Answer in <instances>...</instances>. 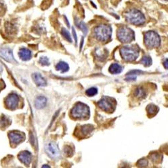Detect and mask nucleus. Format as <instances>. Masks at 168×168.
Wrapping results in <instances>:
<instances>
[{
  "instance_id": "c85d7f7f",
  "label": "nucleus",
  "mask_w": 168,
  "mask_h": 168,
  "mask_svg": "<svg viewBox=\"0 0 168 168\" xmlns=\"http://www.w3.org/2000/svg\"><path fill=\"white\" fill-rule=\"evenodd\" d=\"M64 152H65L66 155H72V153H73V151H72L71 147H69V146H66L65 147V149H64Z\"/></svg>"
},
{
  "instance_id": "f8f14e48",
  "label": "nucleus",
  "mask_w": 168,
  "mask_h": 168,
  "mask_svg": "<svg viewBox=\"0 0 168 168\" xmlns=\"http://www.w3.org/2000/svg\"><path fill=\"white\" fill-rule=\"evenodd\" d=\"M18 158L20 161L25 165H29L32 160V155L29 151H24L19 154Z\"/></svg>"
},
{
  "instance_id": "c756f323",
  "label": "nucleus",
  "mask_w": 168,
  "mask_h": 168,
  "mask_svg": "<svg viewBox=\"0 0 168 168\" xmlns=\"http://www.w3.org/2000/svg\"><path fill=\"white\" fill-rule=\"evenodd\" d=\"M150 157H151V159H153V161H157L158 159H159V155L157 153H154L153 154H152V155L150 156Z\"/></svg>"
},
{
  "instance_id": "4be33fe9",
  "label": "nucleus",
  "mask_w": 168,
  "mask_h": 168,
  "mask_svg": "<svg viewBox=\"0 0 168 168\" xmlns=\"http://www.w3.org/2000/svg\"><path fill=\"white\" fill-rule=\"evenodd\" d=\"M77 26H79V28L83 31V33L85 34V35H86L87 33V31H88V28H87V25L85 24V22H83L82 21L79 22L77 24Z\"/></svg>"
},
{
  "instance_id": "aec40b11",
  "label": "nucleus",
  "mask_w": 168,
  "mask_h": 168,
  "mask_svg": "<svg viewBox=\"0 0 168 168\" xmlns=\"http://www.w3.org/2000/svg\"><path fill=\"white\" fill-rule=\"evenodd\" d=\"M93 131V127L91 125H84L81 127V133L84 135H89Z\"/></svg>"
},
{
  "instance_id": "2eb2a0df",
  "label": "nucleus",
  "mask_w": 168,
  "mask_h": 168,
  "mask_svg": "<svg viewBox=\"0 0 168 168\" xmlns=\"http://www.w3.org/2000/svg\"><path fill=\"white\" fill-rule=\"evenodd\" d=\"M47 100L44 96L38 97L35 100V106L38 109H41L47 104Z\"/></svg>"
},
{
  "instance_id": "72a5a7b5",
  "label": "nucleus",
  "mask_w": 168,
  "mask_h": 168,
  "mask_svg": "<svg viewBox=\"0 0 168 168\" xmlns=\"http://www.w3.org/2000/svg\"><path fill=\"white\" fill-rule=\"evenodd\" d=\"M2 71V65H1V64L0 63V71Z\"/></svg>"
},
{
  "instance_id": "f03ea898",
  "label": "nucleus",
  "mask_w": 168,
  "mask_h": 168,
  "mask_svg": "<svg viewBox=\"0 0 168 168\" xmlns=\"http://www.w3.org/2000/svg\"><path fill=\"white\" fill-rule=\"evenodd\" d=\"M112 33V30L110 26L101 24L95 27L93 30V36L98 41L106 42L111 38Z\"/></svg>"
},
{
  "instance_id": "1a4fd4ad",
  "label": "nucleus",
  "mask_w": 168,
  "mask_h": 168,
  "mask_svg": "<svg viewBox=\"0 0 168 168\" xmlns=\"http://www.w3.org/2000/svg\"><path fill=\"white\" fill-rule=\"evenodd\" d=\"M19 100L18 96L15 93H12L5 99V104L9 109L14 110L18 105Z\"/></svg>"
},
{
  "instance_id": "20e7f679",
  "label": "nucleus",
  "mask_w": 168,
  "mask_h": 168,
  "mask_svg": "<svg viewBox=\"0 0 168 168\" xmlns=\"http://www.w3.org/2000/svg\"><path fill=\"white\" fill-rule=\"evenodd\" d=\"M117 37L121 43H130L135 39V33L129 27L123 26L118 29Z\"/></svg>"
},
{
  "instance_id": "f704fd0d",
  "label": "nucleus",
  "mask_w": 168,
  "mask_h": 168,
  "mask_svg": "<svg viewBox=\"0 0 168 168\" xmlns=\"http://www.w3.org/2000/svg\"><path fill=\"white\" fill-rule=\"evenodd\" d=\"M163 1H168V0H163Z\"/></svg>"
},
{
  "instance_id": "a211bd4d",
  "label": "nucleus",
  "mask_w": 168,
  "mask_h": 168,
  "mask_svg": "<svg viewBox=\"0 0 168 168\" xmlns=\"http://www.w3.org/2000/svg\"><path fill=\"white\" fill-rule=\"evenodd\" d=\"M69 67L67 63L65 62H59L56 66V69L57 71H61L62 73H65L69 71Z\"/></svg>"
},
{
  "instance_id": "473e14b6",
  "label": "nucleus",
  "mask_w": 168,
  "mask_h": 168,
  "mask_svg": "<svg viewBox=\"0 0 168 168\" xmlns=\"http://www.w3.org/2000/svg\"><path fill=\"white\" fill-rule=\"evenodd\" d=\"M72 31H73V36H74V39L75 40V43H77V35H76L75 32V30H74L73 28H72Z\"/></svg>"
},
{
  "instance_id": "b1692460",
  "label": "nucleus",
  "mask_w": 168,
  "mask_h": 168,
  "mask_svg": "<svg viewBox=\"0 0 168 168\" xmlns=\"http://www.w3.org/2000/svg\"><path fill=\"white\" fill-rule=\"evenodd\" d=\"M61 33H62V35H63V37L65 38L66 40H67L68 41L70 42V43H71L72 39H71V35H70V33H69V31L65 29V28H63V29H62Z\"/></svg>"
},
{
  "instance_id": "6e6552de",
  "label": "nucleus",
  "mask_w": 168,
  "mask_h": 168,
  "mask_svg": "<svg viewBox=\"0 0 168 168\" xmlns=\"http://www.w3.org/2000/svg\"><path fill=\"white\" fill-rule=\"evenodd\" d=\"M45 151L52 158H56L59 157L60 155V151L58 145L53 142H50V143L46 144Z\"/></svg>"
},
{
  "instance_id": "5701e85b",
  "label": "nucleus",
  "mask_w": 168,
  "mask_h": 168,
  "mask_svg": "<svg viewBox=\"0 0 168 168\" xmlns=\"http://www.w3.org/2000/svg\"><path fill=\"white\" fill-rule=\"evenodd\" d=\"M85 93L87 96H94L98 93V89L96 87H90V88L87 89Z\"/></svg>"
},
{
  "instance_id": "423d86ee",
  "label": "nucleus",
  "mask_w": 168,
  "mask_h": 168,
  "mask_svg": "<svg viewBox=\"0 0 168 168\" xmlns=\"http://www.w3.org/2000/svg\"><path fill=\"white\" fill-rule=\"evenodd\" d=\"M120 53L124 60L127 61H134L139 55V49L132 47H123L120 49Z\"/></svg>"
},
{
  "instance_id": "ddd939ff",
  "label": "nucleus",
  "mask_w": 168,
  "mask_h": 168,
  "mask_svg": "<svg viewBox=\"0 0 168 168\" xmlns=\"http://www.w3.org/2000/svg\"><path fill=\"white\" fill-rule=\"evenodd\" d=\"M33 79L35 83L37 84L38 86H45L47 85V81L45 79L43 76H42L40 73H34L33 75Z\"/></svg>"
},
{
  "instance_id": "6ab92c4d",
  "label": "nucleus",
  "mask_w": 168,
  "mask_h": 168,
  "mask_svg": "<svg viewBox=\"0 0 168 168\" xmlns=\"http://www.w3.org/2000/svg\"><path fill=\"white\" fill-rule=\"evenodd\" d=\"M158 110H159V108L153 104H149L147 108V113L150 117H153V116L155 115Z\"/></svg>"
},
{
  "instance_id": "f257e3e1",
  "label": "nucleus",
  "mask_w": 168,
  "mask_h": 168,
  "mask_svg": "<svg viewBox=\"0 0 168 168\" xmlns=\"http://www.w3.org/2000/svg\"><path fill=\"white\" fill-rule=\"evenodd\" d=\"M126 20L132 24L140 26L145 22V17L141 11L137 9H131L125 14Z\"/></svg>"
},
{
  "instance_id": "7c9ffc66",
  "label": "nucleus",
  "mask_w": 168,
  "mask_h": 168,
  "mask_svg": "<svg viewBox=\"0 0 168 168\" xmlns=\"http://www.w3.org/2000/svg\"><path fill=\"white\" fill-rule=\"evenodd\" d=\"M5 87V85L4 82H3L2 80H0V91L4 88Z\"/></svg>"
},
{
  "instance_id": "4468645a",
  "label": "nucleus",
  "mask_w": 168,
  "mask_h": 168,
  "mask_svg": "<svg viewBox=\"0 0 168 168\" xmlns=\"http://www.w3.org/2000/svg\"><path fill=\"white\" fill-rule=\"evenodd\" d=\"M18 55L20 59H22L23 61H28V60L30 59L32 57L31 51L28 49H25V48H22L20 50Z\"/></svg>"
},
{
  "instance_id": "f3484780",
  "label": "nucleus",
  "mask_w": 168,
  "mask_h": 168,
  "mask_svg": "<svg viewBox=\"0 0 168 168\" xmlns=\"http://www.w3.org/2000/svg\"><path fill=\"white\" fill-rule=\"evenodd\" d=\"M134 95L138 99H143L146 96V91L142 87H138L135 89Z\"/></svg>"
},
{
  "instance_id": "412c9836",
  "label": "nucleus",
  "mask_w": 168,
  "mask_h": 168,
  "mask_svg": "<svg viewBox=\"0 0 168 168\" xmlns=\"http://www.w3.org/2000/svg\"><path fill=\"white\" fill-rule=\"evenodd\" d=\"M140 62H141V63L143 64L144 66H145V67H149V66L151 65L152 59L149 56L145 55L142 58V59Z\"/></svg>"
},
{
  "instance_id": "bb28decb",
  "label": "nucleus",
  "mask_w": 168,
  "mask_h": 168,
  "mask_svg": "<svg viewBox=\"0 0 168 168\" xmlns=\"http://www.w3.org/2000/svg\"><path fill=\"white\" fill-rule=\"evenodd\" d=\"M9 123H9V121H8V119H7V118H3V119L0 121V125H1V127H7Z\"/></svg>"
},
{
  "instance_id": "dca6fc26",
  "label": "nucleus",
  "mask_w": 168,
  "mask_h": 168,
  "mask_svg": "<svg viewBox=\"0 0 168 168\" xmlns=\"http://www.w3.org/2000/svg\"><path fill=\"white\" fill-rule=\"evenodd\" d=\"M123 71V68L120 65L117 63H113L110 66L109 71L112 74H119L121 73Z\"/></svg>"
},
{
  "instance_id": "0eeeda50",
  "label": "nucleus",
  "mask_w": 168,
  "mask_h": 168,
  "mask_svg": "<svg viewBox=\"0 0 168 168\" xmlns=\"http://www.w3.org/2000/svg\"><path fill=\"white\" fill-rule=\"evenodd\" d=\"M98 105L102 110L107 112H112L115 109L116 102L112 98L104 96L98 102Z\"/></svg>"
},
{
  "instance_id": "393cba45",
  "label": "nucleus",
  "mask_w": 168,
  "mask_h": 168,
  "mask_svg": "<svg viewBox=\"0 0 168 168\" xmlns=\"http://www.w3.org/2000/svg\"><path fill=\"white\" fill-rule=\"evenodd\" d=\"M137 165L140 167H145L148 165V161L145 159H140L139 161L137 162Z\"/></svg>"
},
{
  "instance_id": "cd10ccee",
  "label": "nucleus",
  "mask_w": 168,
  "mask_h": 168,
  "mask_svg": "<svg viewBox=\"0 0 168 168\" xmlns=\"http://www.w3.org/2000/svg\"><path fill=\"white\" fill-rule=\"evenodd\" d=\"M143 73L141 71H139V70H133V71H131L129 73H127V75H135L137 76L139 74H141Z\"/></svg>"
},
{
  "instance_id": "9b49d317",
  "label": "nucleus",
  "mask_w": 168,
  "mask_h": 168,
  "mask_svg": "<svg viewBox=\"0 0 168 168\" xmlns=\"http://www.w3.org/2000/svg\"><path fill=\"white\" fill-rule=\"evenodd\" d=\"M1 55L6 61L9 62L14 61V58L12 51V49L8 47H3L0 49Z\"/></svg>"
},
{
  "instance_id": "39448f33",
  "label": "nucleus",
  "mask_w": 168,
  "mask_h": 168,
  "mask_svg": "<svg viewBox=\"0 0 168 168\" xmlns=\"http://www.w3.org/2000/svg\"><path fill=\"white\" fill-rule=\"evenodd\" d=\"M144 42L147 48H155L159 47L161 44V39L156 32L148 31L145 33Z\"/></svg>"
},
{
  "instance_id": "9d476101",
  "label": "nucleus",
  "mask_w": 168,
  "mask_h": 168,
  "mask_svg": "<svg viewBox=\"0 0 168 168\" xmlns=\"http://www.w3.org/2000/svg\"><path fill=\"white\" fill-rule=\"evenodd\" d=\"M8 136L11 143L12 144H16V145L21 143L24 139V135L19 132H10V133H9Z\"/></svg>"
},
{
  "instance_id": "a878e982",
  "label": "nucleus",
  "mask_w": 168,
  "mask_h": 168,
  "mask_svg": "<svg viewBox=\"0 0 168 168\" xmlns=\"http://www.w3.org/2000/svg\"><path fill=\"white\" fill-rule=\"evenodd\" d=\"M39 63L40 64H41L42 65L46 66V65H49V59L46 57H41V59L39 60Z\"/></svg>"
},
{
  "instance_id": "7ed1b4c3",
  "label": "nucleus",
  "mask_w": 168,
  "mask_h": 168,
  "mask_svg": "<svg viewBox=\"0 0 168 168\" xmlns=\"http://www.w3.org/2000/svg\"><path fill=\"white\" fill-rule=\"evenodd\" d=\"M71 115L75 119H87L89 116V108L85 104L78 102L72 108Z\"/></svg>"
},
{
  "instance_id": "2f4dec72",
  "label": "nucleus",
  "mask_w": 168,
  "mask_h": 168,
  "mask_svg": "<svg viewBox=\"0 0 168 168\" xmlns=\"http://www.w3.org/2000/svg\"><path fill=\"white\" fill-rule=\"evenodd\" d=\"M163 66L165 69H168V59H165L163 62Z\"/></svg>"
}]
</instances>
